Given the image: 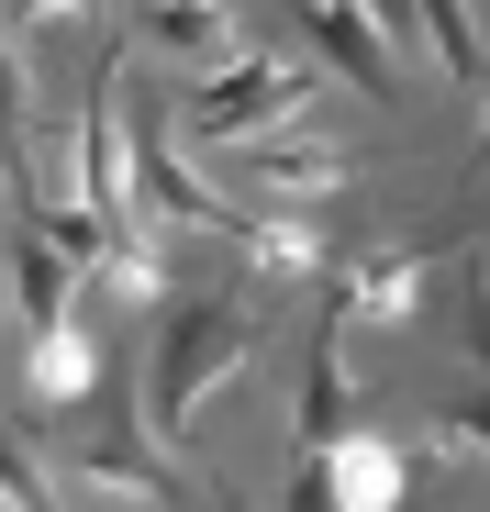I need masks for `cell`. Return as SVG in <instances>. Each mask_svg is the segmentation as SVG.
I'll use <instances>...</instances> for the list:
<instances>
[{
  "label": "cell",
  "instance_id": "1",
  "mask_svg": "<svg viewBox=\"0 0 490 512\" xmlns=\"http://www.w3.org/2000/svg\"><path fill=\"white\" fill-rule=\"evenodd\" d=\"M257 357V323H245L234 301H179L168 323H156V346H145V435L156 446H190V423L201 401Z\"/></svg>",
  "mask_w": 490,
  "mask_h": 512
},
{
  "label": "cell",
  "instance_id": "2",
  "mask_svg": "<svg viewBox=\"0 0 490 512\" xmlns=\"http://www.w3.org/2000/svg\"><path fill=\"white\" fill-rule=\"evenodd\" d=\"M312 112V67H290V56H223L201 90L168 112L190 145H223V134H257V123H301Z\"/></svg>",
  "mask_w": 490,
  "mask_h": 512
},
{
  "label": "cell",
  "instance_id": "3",
  "mask_svg": "<svg viewBox=\"0 0 490 512\" xmlns=\"http://www.w3.org/2000/svg\"><path fill=\"white\" fill-rule=\"evenodd\" d=\"M212 156H223L257 201H301V212H312V201L346 190V156L323 145V134H279V123H268V134H223Z\"/></svg>",
  "mask_w": 490,
  "mask_h": 512
},
{
  "label": "cell",
  "instance_id": "4",
  "mask_svg": "<svg viewBox=\"0 0 490 512\" xmlns=\"http://www.w3.org/2000/svg\"><path fill=\"white\" fill-rule=\"evenodd\" d=\"M290 501H335V512H401V501H413V468H401V446H390V435L346 423V435L323 446L312 468H301V490H290Z\"/></svg>",
  "mask_w": 490,
  "mask_h": 512
},
{
  "label": "cell",
  "instance_id": "5",
  "mask_svg": "<svg viewBox=\"0 0 490 512\" xmlns=\"http://www.w3.org/2000/svg\"><path fill=\"white\" fill-rule=\"evenodd\" d=\"M357 423V390H346V301L323 290V323H312V379H301V468L323 457Z\"/></svg>",
  "mask_w": 490,
  "mask_h": 512
},
{
  "label": "cell",
  "instance_id": "6",
  "mask_svg": "<svg viewBox=\"0 0 490 512\" xmlns=\"http://www.w3.org/2000/svg\"><path fill=\"white\" fill-rule=\"evenodd\" d=\"M335 301H346V323H413L424 312V256L413 245H357L335 268Z\"/></svg>",
  "mask_w": 490,
  "mask_h": 512
},
{
  "label": "cell",
  "instance_id": "7",
  "mask_svg": "<svg viewBox=\"0 0 490 512\" xmlns=\"http://www.w3.org/2000/svg\"><path fill=\"white\" fill-rule=\"evenodd\" d=\"M123 167H134V212H145V223H212V234H234V212H223V201L190 179V167H179V145H168V134H134V145H123Z\"/></svg>",
  "mask_w": 490,
  "mask_h": 512
},
{
  "label": "cell",
  "instance_id": "8",
  "mask_svg": "<svg viewBox=\"0 0 490 512\" xmlns=\"http://www.w3.org/2000/svg\"><path fill=\"white\" fill-rule=\"evenodd\" d=\"M301 34H312L323 67H346L357 90H390V45L368 23V0H301Z\"/></svg>",
  "mask_w": 490,
  "mask_h": 512
},
{
  "label": "cell",
  "instance_id": "9",
  "mask_svg": "<svg viewBox=\"0 0 490 512\" xmlns=\"http://www.w3.org/2000/svg\"><path fill=\"white\" fill-rule=\"evenodd\" d=\"M90 379H101V357H90V334H78V312L23 323V390L34 401H90Z\"/></svg>",
  "mask_w": 490,
  "mask_h": 512
},
{
  "label": "cell",
  "instance_id": "10",
  "mask_svg": "<svg viewBox=\"0 0 490 512\" xmlns=\"http://www.w3.org/2000/svg\"><path fill=\"white\" fill-rule=\"evenodd\" d=\"M134 34L168 45V56H190V67H223V56H234L223 0H134Z\"/></svg>",
  "mask_w": 490,
  "mask_h": 512
},
{
  "label": "cell",
  "instance_id": "11",
  "mask_svg": "<svg viewBox=\"0 0 490 512\" xmlns=\"http://www.w3.org/2000/svg\"><path fill=\"white\" fill-rule=\"evenodd\" d=\"M12 290H23V323H56V312H78V268L45 245V223H12Z\"/></svg>",
  "mask_w": 490,
  "mask_h": 512
},
{
  "label": "cell",
  "instance_id": "12",
  "mask_svg": "<svg viewBox=\"0 0 490 512\" xmlns=\"http://www.w3.org/2000/svg\"><path fill=\"white\" fill-rule=\"evenodd\" d=\"M0 501H23V512H56V479H34V457L0 435Z\"/></svg>",
  "mask_w": 490,
  "mask_h": 512
},
{
  "label": "cell",
  "instance_id": "13",
  "mask_svg": "<svg viewBox=\"0 0 490 512\" xmlns=\"http://www.w3.org/2000/svg\"><path fill=\"white\" fill-rule=\"evenodd\" d=\"M56 12H78V0H0V23H12V34H34V23H56Z\"/></svg>",
  "mask_w": 490,
  "mask_h": 512
},
{
  "label": "cell",
  "instance_id": "14",
  "mask_svg": "<svg viewBox=\"0 0 490 512\" xmlns=\"http://www.w3.org/2000/svg\"><path fill=\"white\" fill-rule=\"evenodd\" d=\"M368 23L379 34H413V0H368Z\"/></svg>",
  "mask_w": 490,
  "mask_h": 512
},
{
  "label": "cell",
  "instance_id": "15",
  "mask_svg": "<svg viewBox=\"0 0 490 512\" xmlns=\"http://www.w3.org/2000/svg\"><path fill=\"white\" fill-rule=\"evenodd\" d=\"M479 156H490V112H479Z\"/></svg>",
  "mask_w": 490,
  "mask_h": 512
},
{
  "label": "cell",
  "instance_id": "16",
  "mask_svg": "<svg viewBox=\"0 0 490 512\" xmlns=\"http://www.w3.org/2000/svg\"><path fill=\"white\" fill-rule=\"evenodd\" d=\"M0 179H12V167H0Z\"/></svg>",
  "mask_w": 490,
  "mask_h": 512
}]
</instances>
